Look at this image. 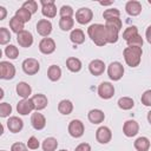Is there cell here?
I'll list each match as a JSON object with an SVG mask.
<instances>
[{"instance_id":"obj_1","label":"cell","mask_w":151,"mask_h":151,"mask_svg":"<svg viewBox=\"0 0 151 151\" xmlns=\"http://www.w3.org/2000/svg\"><path fill=\"white\" fill-rule=\"evenodd\" d=\"M87 34L97 46H104L106 41V27L103 24H93L87 28Z\"/></svg>"},{"instance_id":"obj_2","label":"cell","mask_w":151,"mask_h":151,"mask_svg":"<svg viewBox=\"0 0 151 151\" xmlns=\"http://www.w3.org/2000/svg\"><path fill=\"white\" fill-rule=\"evenodd\" d=\"M143 50L142 47H132L129 46L123 51V55L125 59V63L131 67H137L140 64L142 60Z\"/></svg>"},{"instance_id":"obj_3","label":"cell","mask_w":151,"mask_h":151,"mask_svg":"<svg viewBox=\"0 0 151 151\" xmlns=\"http://www.w3.org/2000/svg\"><path fill=\"white\" fill-rule=\"evenodd\" d=\"M107 74L111 80L118 81L124 76V66L119 61H113L107 67Z\"/></svg>"},{"instance_id":"obj_4","label":"cell","mask_w":151,"mask_h":151,"mask_svg":"<svg viewBox=\"0 0 151 151\" xmlns=\"http://www.w3.org/2000/svg\"><path fill=\"white\" fill-rule=\"evenodd\" d=\"M15 76V67L12 63L2 60L0 63V78L5 80L13 79Z\"/></svg>"},{"instance_id":"obj_5","label":"cell","mask_w":151,"mask_h":151,"mask_svg":"<svg viewBox=\"0 0 151 151\" xmlns=\"http://www.w3.org/2000/svg\"><path fill=\"white\" fill-rule=\"evenodd\" d=\"M21 66H22L24 72L26 74H28V76H33V74L38 73L39 70H40V64L34 58H27V59H25L22 61V65Z\"/></svg>"},{"instance_id":"obj_6","label":"cell","mask_w":151,"mask_h":151,"mask_svg":"<svg viewBox=\"0 0 151 151\" xmlns=\"http://www.w3.org/2000/svg\"><path fill=\"white\" fill-rule=\"evenodd\" d=\"M84 131H85V127H84V124H83L81 120L73 119V120L70 122V124H68V133L72 137L80 138L84 134Z\"/></svg>"},{"instance_id":"obj_7","label":"cell","mask_w":151,"mask_h":151,"mask_svg":"<svg viewBox=\"0 0 151 151\" xmlns=\"http://www.w3.org/2000/svg\"><path fill=\"white\" fill-rule=\"evenodd\" d=\"M33 110H35L34 103L32 100V98H27V99H21L18 104H17V111L19 114L26 116L28 113H31Z\"/></svg>"},{"instance_id":"obj_8","label":"cell","mask_w":151,"mask_h":151,"mask_svg":"<svg viewBox=\"0 0 151 151\" xmlns=\"http://www.w3.org/2000/svg\"><path fill=\"white\" fill-rule=\"evenodd\" d=\"M93 18V13L90 8L87 7H83V8H79L77 12H76V20L80 24V25H85V24H88Z\"/></svg>"},{"instance_id":"obj_9","label":"cell","mask_w":151,"mask_h":151,"mask_svg":"<svg viewBox=\"0 0 151 151\" xmlns=\"http://www.w3.org/2000/svg\"><path fill=\"white\" fill-rule=\"evenodd\" d=\"M98 94L101 99H110L114 94V87L109 81H103L98 86Z\"/></svg>"},{"instance_id":"obj_10","label":"cell","mask_w":151,"mask_h":151,"mask_svg":"<svg viewBox=\"0 0 151 151\" xmlns=\"http://www.w3.org/2000/svg\"><path fill=\"white\" fill-rule=\"evenodd\" d=\"M42 5L41 13L46 18H54L57 14V7L54 4V0H41L40 1Z\"/></svg>"},{"instance_id":"obj_11","label":"cell","mask_w":151,"mask_h":151,"mask_svg":"<svg viewBox=\"0 0 151 151\" xmlns=\"http://www.w3.org/2000/svg\"><path fill=\"white\" fill-rule=\"evenodd\" d=\"M112 138V132L107 126H100L96 131V139L100 144H107Z\"/></svg>"},{"instance_id":"obj_12","label":"cell","mask_w":151,"mask_h":151,"mask_svg":"<svg viewBox=\"0 0 151 151\" xmlns=\"http://www.w3.org/2000/svg\"><path fill=\"white\" fill-rule=\"evenodd\" d=\"M139 131V125L136 120L133 119H129L124 123V126H123V133L126 136V137H134Z\"/></svg>"},{"instance_id":"obj_13","label":"cell","mask_w":151,"mask_h":151,"mask_svg":"<svg viewBox=\"0 0 151 151\" xmlns=\"http://www.w3.org/2000/svg\"><path fill=\"white\" fill-rule=\"evenodd\" d=\"M37 32L41 37L47 38L51 34V32H52V24H51V21L47 20V19H40L37 22Z\"/></svg>"},{"instance_id":"obj_14","label":"cell","mask_w":151,"mask_h":151,"mask_svg":"<svg viewBox=\"0 0 151 151\" xmlns=\"http://www.w3.org/2000/svg\"><path fill=\"white\" fill-rule=\"evenodd\" d=\"M17 41L21 47H29L33 44V35L29 31L24 29L22 32L17 34Z\"/></svg>"},{"instance_id":"obj_15","label":"cell","mask_w":151,"mask_h":151,"mask_svg":"<svg viewBox=\"0 0 151 151\" xmlns=\"http://www.w3.org/2000/svg\"><path fill=\"white\" fill-rule=\"evenodd\" d=\"M55 50V42L51 38H42L39 42V51L44 54H51Z\"/></svg>"},{"instance_id":"obj_16","label":"cell","mask_w":151,"mask_h":151,"mask_svg":"<svg viewBox=\"0 0 151 151\" xmlns=\"http://www.w3.org/2000/svg\"><path fill=\"white\" fill-rule=\"evenodd\" d=\"M88 71H90V73L92 76H96V77L103 74L104 71H105V64H104V61L100 60V59L92 60L90 63V65H88Z\"/></svg>"},{"instance_id":"obj_17","label":"cell","mask_w":151,"mask_h":151,"mask_svg":"<svg viewBox=\"0 0 151 151\" xmlns=\"http://www.w3.org/2000/svg\"><path fill=\"white\" fill-rule=\"evenodd\" d=\"M125 11L131 17L139 15L142 12V4L139 1H136V0H130L125 5Z\"/></svg>"},{"instance_id":"obj_18","label":"cell","mask_w":151,"mask_h":151,"mask_svg":"<svg viewBox=\"0 0 151 151\" xmlns=\"http://www.w3.org/2000/svg\"><path fill=\"white\" fill-rule=\"evenodd\" d=\"M7 127L11 132L13 133H17V132H20L24 127V122L19 118V117H9L8 120H7Z\"/></svg>"},{"instance_id":"obj_19","label":"cell","mask_w":151,"mask_h":151,"mask_svg":"<svg viewBox=\"0 0 151 151\" xmlns=\"http://www.w3.org/2000/svg\"><path fill=\"white\" fill-rule=\"evenodd\" d=\"M31 124L32 126L35 129V130H42L46 125V119L44 117V114L39 113L38 111L32 113V117H31Z\"/></svg>"},{"instance_id":"obj_20","label":"cell","mask_w":151,"mask_h":151,"mask_svg":"<svg viewBox=\"0 0 151 151\" xmlns=\"http://www.w3.org/2000/svg\"><path fill=\"white\" fill-rule=\"evenodd\" d=\"M15 90H17L18 96H20L22 99H27V98H29V96H31V93H32V87H31L27 83H25V81H20V83H18Z\"/></svg>"},{"instance_id":"obj_21","label":"cell","mask_w":151,"mask_h":151,"mask_svg":"<svg viewBox=\"0 0 151 151\" xmlns=\"http://www.w3.org/2000/svg\"><path fill=\"white\" fill-rule=\"evenodd\" d=\"M87 118H88V120H90L92 124H100V123L104 122L105 114H104V112H103L101 110H99V109H93V110H91V111L88 112Z\"/></svg>"},{"instance_id":"obj_22","label":"cell","mask_w":151,"mask_h":151,"mask_svg":"<svg viewBox=\"0 0 151 151\" xmlns=\"http://www.w3.org/2000/svg\"><path fill=\"white\" fill-rule=\"evenodd\" d=\"M32 100L34 103V106H35V110L37 111H40V110H44L46 106H47V97L42 93H37L32 97Z\"/></svg>"},{"instance_id":"obj_23","label":"cell","mask_w":151,"mask_h":151,"mask_svg":"<svg viewBox=\"0 0 151 151\" xmlns=\"http://www.w3.org/2000/svg\"><path fill=\"white\" fill-rule=\"evenodd\" d=\"M106 27V41L107 44H114L118 41V33L119 31L117 28H114L113 26H110L107 24H105Z\"/></svg>"},{"instance_id":"obj_24","label":"cell","mask_w":151,"mask_h":151,"mask_svg":"<svg viewBox=\"0 0 151 151\" xmlns=\"http://www.w3.org/2000/svg\"><path fill=\"white\" fill-rule=\"evenodd\" d=\"M70 39L73 44L80 45L85 41V34L80 28H74V29H72V32L70 34Z\"/></svg>"},{"instance_id":"obj_25","label":"cell","mask_w":151,"mask_h":151,"mask_svg":"<svg viewBox=\"0 0 151 151\" xmlns=\"http://www.w3.org/2000/svg\"><path fill=\"white\" fill-rule=\"evenodd\" d=\"M58 111L61 114H65V116L70 114L73 111V104H72V101L68 100V99H63L58 104Z\"/></svg>"},{"instance_id":"obj_26","label":"cell","mask_w":151,"mask_h":151,"mask_svg":"<svg viewBox=\"0 0 151 151\" xmlns=\"http://www.w3.org/2000/svg\"><path fill=\"white\" fill-rule=\"evenodd\" d=\"M66 67L71 71V72H79L81 70V61L78 58L74 57H70L66 60Z\"/></svg>"},{"instance_id":"obj_27","label":"cell","mask_w":151,"mask_h":151,"mask_svg":"<svg viewBox=\"0 0 151 151\" xmlns=\"http://www.w3.org/2000/svg\"><path fill=\"white\" fill-rule=\"evenodd\" d=\"M47 77L51 81H57L61 77V68L57 65H51L47 70Z\"/></svg>"},{"instance_id":"obj_28","label":"cell","mask_w":151,"mask_h":151,"mask_svg":"<svg viewBox=\"0 0 151 151\" xmlns=\"http://www.w3.org/2000/svg\"><path fill=\"white\" fill-rule=\"evenodd\" d=\"M134 147L137 151H149L150 149V140L146 137H138L134 140Z\"/></svg>"},{"instance_id":"obj_29","label":"cell","mask_w":151,"mask_h":151,"mask_svg":"<svg viewBox=\"0 0 151 151\" xmlns=\"http://www.w3.org/2000/svg\"><path fill=\"white\" fill-rule=\"evenodd\" d=\"M58 147V140L53 137H48L42 142V150L44 151H55Z\"/></svg>"},{"instance_id":"obj_30","label":"cell","mask_w":151,"mask_h":151,"mask_svg":"<svg viewBox=\"0 0 151 151\" xmlns=\"http://www.w3.org/2000/svg\"><path fill=\"white\" fill-rule=\"evenodd\" d=\"M9 27H11V29L14 32V33H20V32H22L24 31V22L22 21H20L15 15L9 20Z\"/></svg>"},{"instance_id":"obj_31","label":"cell","mask_w":151,"mask_h":151,"mask_svg":"<svg viewBox=\"0 0 151 151\" xmlns=\"http://www.w3.org/2000/svg\"><path fill=\"white\" fill-rule=\"evenodd\" d=\"M118 106L122 110H131L134 106V101L130 97H122L118 100Z\"/></svg>"},{"instance_id":"obj_32","label":"cell","mask_w":151,"mask_h":151,"mask_svg":"<svg viewBox=\"0 0 151 151\" xmlns=\"http://www.w3.org/2000/svg\"><path fill=\"white\" fill-rule=\"evenodd\" d=\"M31 15H32V13H31L29 11L25 9L24 7H20V8L17 9V12H15V17H17L20 21H22L24 24L31 20Z\"/></svg>"},{"instance_id":"obj_33","label":"cell","mask_w":151,"mask_h":151,"mask_svg":"<svg viewBox=\"0 0 151 151\" xmlns=\"http://www.w3.org/2000/svg\"><path fill=\"white\" fill-rule=\"evenodd\" d=\"M73 25H74L73 18H60L59 20V27L63 31H70L71 28H73Z\"/></svg>"},{"instance_id":"obj_34","label":"cell","mask_w":151,"mask_h":151,"mask_svg":"<svg viewBox=\"0 0 151 151\" xmlns=\"http://www.w3.org/2000/svg\"><path fill=\"white\" fill-rule=\"evenodd\" d=\"M137 34H138V28L136 26H130V27L125 28V31L123 32V38H124L125 41H127Z\"/></svg>"},{"instance_id":"obj_35","label":"cell","mask_w":151,"mask_h":151,"mask_svg":"<svg viewBox=\"0 0 151 151\" xmlns=\"http://www.w3.org/2000/svg\"><path fill=\"white\" fill-rule=\"evenodd\" d=\"M5 54L7 58L9 59H17L18 55H19V50L18 47H15L14 45H8L6 48H5Z\"/></svg>"},{"instance_id":"obj_36","label":"cell","mask_w":151,"mask_h":151,"mask_svg":"<svg viewBox=\"0 0 151 151\" xmlns=\"http://www.w3.org/2000/svg\"><path fill=\"white\" fill-rule=\"evenodd\" d=\"M120 15V12L117 9V8H109V9H105L104 13H103V17L105 20H110V19H113V18H119Z\"/></svg>"},{"instance_id":"obj_37","label":"cell","mask_w":151,"mask_h":151,"mask_svg":"<svg viewBox=\"0 0 151 151\" xmlns=\"http://www.w3.org/2000/svg\"><path fill=\"white\" fill-rule=\"evenodd\" d=\"M11 40V33L7 28L1 27L0 28V44L1 45H6L8 41Z\"/></svg>"},{"instance_id":"obj_38","label":"cell","mask_w":151,"mask_h":151,"mask_svg":"<svg viewBox=\"0 0 151 151\" xmlns=\"http://www.w3.org/2000/svg\"><path fill=\"white\" fill-rule=\"evenodd\" d=\"M12 113V106L8 103H1L0 104V117L5 118L8 117Z\"/></svg>"},{"instance_id":"obj_39","label":"cell","mask_w":151,"mask_h":151,"mask_svg":"<svg viewBox=\"0 0 151 151\" xmlns=\"http://www.w3.org/2000/svg\"><path fill=\"white\" fill-rule=\"evenodd\" d=\"M59 13H60V17H61V18H72L74 11H73V8H72L71 6L64 5V6H61Z\"/></svg>"},{"instance_id":"obj_40","label":"cell","mask_w":151,"mask_h":151,"mask_svg":"<svg viewBox=\"0 0 151 151\" xmlns=\"http://www.w3.org/2000/svg\"><path fill=\"white\" fill-rule=\"evenodd\" d=\"M126 42L129 46H132V47H142L143 46V38L139 34H137L133 38H131L130 40H127Z\"/></svg>"},{"instance_id":"obj_41","label":"cell","mask_w":151,"mask_h":151,"mask_svg":"<svg viewBox=\"0 0 151 151\" xmlns=\"http://www.w3.org/2000/svg\"><path fill=\"white\" fill-rule=\"evenodd\" d=\"M22 7L25 9H27V11H29L32 14H34L37 12V9H38V4L34 0H28V1H25L22 4Z\"/></svg>"},{"instance_id":"obj_42","label":"cell","mask_w":151,"mask_h":151,"mask_svg":"<svg viewBox=\"0 0 151 151\" xmlns=\"http://www.w3.org/2000/svg\"><path fill=\"white\" fill-rule=\"evenodd\" d=\"M142 104H144L145 106H151V90H146L143 94H142Z\"/></svg>"},{"instance_id":"obj_43","label":"cell","mask_w":151,"mask_h":151,"mask_svg":"<svg viewBox=\"0 0 151 151\" xmlns=\"http://www.w3.org/2000/svg\"><path fill=\"white\" fill-rule=\"evenodd\" d=\"M106 24L110 25V26H113V27L117 28L118 31H120V28H122V20H120L119 18H113V19L106 20Z\"/></svg>"},{"instance_id":"obj_44","label":"cell","mask_w":151,"mask_h":151,"mask_svg":"<svg viewBox=\"0 0 151 151\" xmlns=\"http://www.w3.org/2000/svg\"><path fill=\"white\" fill-rule=\"evenodd\" d=\"M27 147L31 149V150H35V149L39 147V142H38V139L34 136H32V137L28 138V140H27Z\"/></svg>"},{"instance_id":"obj_45","label":"cell","mask_w":151,"mask_h":151,"mask_svg":"<svg viewBox=\"0 0 151 151\" xmlns=\"http://www.w3.org/2000/svg\"><path fill=\"white\" fill-rule=\"evenodd\" d=\"M11 151H27V146L22 143H14L11 146Z\"/></svg>"},{"instance_id":"obj_46","label":"cell","mask_w":151,"mask_h":151,"mask_svg":"<svg viewBox=\"0 0 151 151\" xmlns=\"http://www.w3.org/2000/svg\"><path fill=\"white\" fill-rule=\"evenodd\" d=\"M74 151H91V146L87 143H80Z\"/></svg>"},{"instance_id":"obj_47","label":"cell","mask_w":151,"mask_h":151,"mask_svg":"<svg viewBox=\"0 0 151 151\" xmlns=\"http://www.w3.org/2000/svg\"><path fill=\"white\" fill-rule=\"evenodd\" d=\"M6 14H7V11L4 6H0V20H4L6 18Z\"/></svg>"},{"instance_id":"obj_48","label":"cell","mask_w":151,"mask_h":151,"mask_svg":"<svg viewBox=\"0 0 151 151\" xmlns=\"http://www.w3.org/2000/svg\"><path fill=\"white\" fill-rule=\"evenodd\" d=\"M145 37H146V40L149 44H151V26H149L146 28V32H145Z\"/></svg>"},{"instance_id":"obj_49","label":"cell","mask_w":151,"mask_h":151,"mask_svg":"<svg viewBox=\"0 0 151 151\" xmlns=\"http://www.w3.org/2000/svg\"><path fill=\"white\" fill-rule=\"evenodd\" d=\"M112 4V1H109V2H100V5H103V6H109V5H111Z\"/></svg>"},{"instance_id":"obj_50","label":"cell","mask_w":151,"mask_h":151,"mask_svg":"<svg viewBox=\"0 0 151 151\" xmlns=\"http://www.w3.org/2000/svg\"><path fill=\"white\" fill-rule=\"evenodd\" d=\"M147 120H149V123L151 124V111L147 112Z\"/></svg>"},{"instance_id":"obj_51","label":"cell","mask_w":151,"mask_h":151,"mask_svg":"<svg viewBox=\"0 0 151 151\" xmlns=\"http://www.w3.org/2000/svg\"><path fill=\"white\" fill-rule=\"evenodd\" d=\"M60 151H67V150H60Z\"/></svg>"},{"instance_id":"obj_52","label":"cell","mask_w":151,"mask_h":151,"mask_svg":"<svg viewBox=\"0 0 151 151\" xmlns=\"http://www.w3.org/2000/svg\"><path fill=\"white\" fill-rule=\"evenodd\" d=\"M1 151H5V150H1Z\"/></svg>"}]
</instances>
